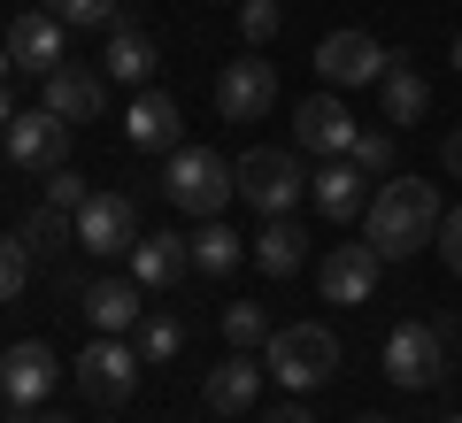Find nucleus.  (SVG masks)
Wrapping results in <instances>:
<instances>
[{"instance_id": "1", "label": "nucleus", "mask_w": 462, "mask_h": 423, "mask_svg": "<svg viewBox=\"0 0 462 423\" xmlns=\"http://www.w3.org/2000/svg\"><path fill=\"white\" fill-rule=\"evenodd\" d=\"M439 185H424V178H393V185H378L370 193V208H363V239L378 246L385 262H409V254H424L431 239H439Z\"/></svg>"}, {"instance_id": "2", "label": "nucleus", "mask_w": 462, "mask_h": 423, "mask_svg": "<svg viewBox=\"0 0 462 423\" xmlns=\"http://www.w3.org/2000/svg\"><path fill=\"white\" fill-rule=\"evenodd\" d=\"M447 346H455V331H447V324H431V316H409V324L385 331L378 362H385V377H393L401 392H431V385L447 377Z\"/></svg>"}, {"instance_id": "3", "label": "nucleus", "mask_w": 462, "mask_h": 423, "mask_svg": "<svg viewBox=\"0 0 462 423\" xmlns=\"http://www.w3.org/2000/svg\"><path fill=\"white\" fill-rule=\"evenodd\" d=\"M263 362H270V377H278L285 392H316V385L339 377V339H331L324 324H285V331H270Z\"/></svg>"}, {"instance_id": "4", "label": "nucleus", "mask_w": 462, "mask_h": 423, "mask_svg": "<svg viewBox=\"0 0 462 423\" xmlns=\"http://www.w3.org/2000/svg\"><path fill=\"white\" fill-rule=\"evenodd\" d=\"M162 193H170V208H178V216H200V224H208V216L239 193V178H231L224 154L178 147V154H170V170H162Z\"/></svg>"}, {"instance_id": "5", "label": "nucleus", "mask_w": 462, "mask_h": 423, "mask_svg": "<svg viewBox=\"0 0 462 423\" xmlns=\"http://www.w3.org/2000/svg\"><path fill=\"white\" fill-rule=\"evenodd\" d=\"M231 178H239V200H247L254 216H293V208H300V193H309L300 162H293V154H278V147L239 154V162H231Z\"/></svg>"}, {"instance_id": "6", "label": "nucleus", "mask_w": 462, "mask_h": 423, "mask_svg": "<svg viewBox=\"0 0 462 423\" xmlns=\"http://www.w3.org/2000/svg\"><path fill=\"white\" fill-rule=\"evenodd\" d=\"M78 392L85 400H100V408H124L139 392V346H124V339H93V346H78Z\"/></svg>"}, {"instance_id": "7", "label": "nucleus", "mask_w": 462, "mask_h": 423, "mask_svg": "<svg viewBox=\"0 0 462 423\" xmlns=\"http://www.w3.org/2000/svg\"><path fill=\"white\" fill-rule=\"evenodd\" d=\"M0 147H8V162H16V170H62L69 124L54 108H16V115H8V131H0Z\"/></svg>"}, {"instance_id": "8", "label": "nucleus", "mask_w": 462, "mask_h": 423, "mask_svg": "<svg viewBox=\"0 0 462 423\" xmlns=\"http://www.w3.org/2000/svg\"><path fill=\"white\" fill-rule=\"evenodd\" d=\"M378 270H385V254L378 246H331L324 254V270H316V285H324V308H363L370 293H378Z\"/></svg>"}, {"instance_id": "9", "label": "nucleus", "mask_w": 462, "mask_h": 423, "mask_svg": "<svg viewBox=\"0 0 462 423\" xmlns=\"http://www.w3.org/2000/svg\"><path fill=\"white\" fill-rule=\"evenodd\" d=\"M270 100H278V69L263 62V47H254L247 62H224V78H216V108H224L231 124H263Z\"/></svg>"}, {"instance_id": "10", "label": "nucleus", "mask_w": 462, "mask_h": 423, "mask_svg": "<svg viewBox=\"0 0 462 423\" xmlns=\"http://www.w3.org/2000/svg\"><path fill=\"white\" fill-rule=\"evenodd\" d=\"M139 246V208L124 193H93L78 208V254H132Z\"/></svg>"}, {"instance_id": "11", "label": "nucleus", "mask_w": 462, "mask_h": 423, "mask_svg": "<svg viewBox=\"0 0 462 423\" xmlns=\"http://www.w3.org/2000/svg\"><path fill=\"white\" fill-rule=\"evenodd\" d=\"M316 78H324L331 93H346V85H378L385 78V47L370 32H331L324 47H316Z\"/></svg>"}, {"instance_id": "12", "label": "nucleus", "mask_w": 462, "mask_h": 423, "mask_svg": "<svg viewBox=\"0 0 462 423\" xmlns=\"http://www.w3.org/2000/svg\"><path fill=\"white\" fill-rule=\"evenodd\" d=\"M263 377H270V362H254V354L231 346V354L200 377V408H208V416H247V408L263 400Z\"/></svg>"}, {"instance_id": "13", "label": "nucleus", "mask_w": 462, "mask_h": 423, "mask_svg": "<svg viewBox=\"0 0 462 423\" xmlns=\"http://www.w3.org/2000/svg\"><path fill=\"white\" fill-rule=\"evenodd\" d=\"M139 293H147V285H132V277H93V285L78 293V316L100 331V339H124V331H139V324H147Z\"/></svg>"}, {"instance_id": "14", "label": "nucleus", "mask_w": 462, "mask_h": 423, "mask_svg": "<svg viewBox=\"0 0 462 423\" xmlns=\"http://www.w3.org/2000/svg\"><path fill=\"white\" fill-rule=\"evenodd\" d=\"M355 131H363V124L346 115L339 93H316V100H300V108H293V139L309 154H324V162H339V154L355 147Z\"/></svg>"}, {"instance_id": "15", "label": "nucleus", "mask_w": 462, "mask_h": 423, "mask_svg": "<svg viewBox=\"0 0 462 423\" xmlns=\"http://www.w3.org/2000/svg\"><path fill=\"white\" fill-rule=\"evenodd\" d=\"M54 385H62V362H54V346L23 339V346H8V354H0V392H8L16 408H39Z\"/></svg>"}, {"instance_id": "16", "label": "nucleus", "mask_w": 462, "mask_h": 423, "mask_svg": "<svg viewBox=\"0 0 462 423\" xmlns=\"http://www.w3.org/2000/svg\"><path fill=\"white\" fill-rule=\"evenodd\" d=\"M39 108H54L62 124H93V115H108V69H78V62L47 69V100H39Z\"/></svg>"}, {"instance_id": "17", "label": "nucleus", "mask_w": 462, "mask_h": 423, "mask_svg": "<svg viewBox=\"0 0 462 423\" xmlns=\"http://www.w3.org/2000/svg\"><path fill=\"white\" fill-rule=\"evenodd\" d=\"M8 62L16 69H32V78H47V69H62V47H69V23H54L47 8H32V16H16L8 23Z\"/></svg>"}, {"instance_id": "18", "label": "nucleus", "mask_w": 462, "mask_h": 423, "mask_svg": "<svg viewBox=\"0 0 462 423\" xmlns=\"http://www.w3.org/2000/svg\"><path fill=\"white\" fill-rule=\"evenodd\" d=\"M178 100L170 93H132V108H124V139H132L139 154H178Z\"/></svg>"}, {"instance_id": "19", "label": "nucleus", "mask_w": 462, "mask_h": 423, "mask_svg": "<svg viewBox=\"0 0 462 423\" xmlns=\"http://www.w3.org/2000/svg\"><path fill=\"white\" fill-rule=\"evenodd\" d=\"M124 262H132V285H147V293H170V285L193 270V254H185L178 231H139V246Z\"/></svg>"}, {"instance_id": "20", "label": "nucleus", "mask_w": 462, "mask_h": 423, "mask_svg": "<svg viewBox=\"0 0 462 423\" xmlns=\"http://www.w3.org/2000/svg\"><path fill=\"white\" fill-rule=\"evenodd\" d=\"M309 200L331 216V224H355V216L370 208V178H363V170H355V162L339 154V162H324V170L309 178Z\"/></svg>"}, {"instance_id": "21", "label": "nucleus", "mask_w": 462, "mask_h": 423, "mask_svg": "<svg viewBox=\"0 0 462 423\" xmlns=\"http://www.w3.org/2000/svg\"><path fill=\"white\" fill-rule=\"evenodd\" d=\"M100 69H108L116 85H132V93H147V78L162 69V47H154L147 32H132V23H116V32H108V54H100Z\"/></svg>"}, {"instance_id": "22", "label": "nucleus", "mask_w": 462, "mask_h": 423, "mask_svg": "<svg viewBox=\"0 0 462 423\" xmlns=\"http://www.w3.org/2000/svg\"><path fill=\"white\" fill-rule=\"evenodd\" d=\"M378 93H385V124H424V108H431V85H424V69L409 54H385Z\"/></svg>"}, {"instance_id": "23", "label": "nucleus", "mask_w": 462, "mask_h": 423, "mask_svg": "<svg viewBox=\"0 0 462 423\" xmlns=\"http://www.w3.org/2000/svg\"><path fill=\"white\" fill-rule=\"evenodd\" d=\"M247 254L263 262V277H293L300 262H309V231H300L293 216H263V231H254Z\"/></svg>"}, {"instance_id": "24", "label": "nucleus", "mask_w": 462, "mask_h": 423, "mask_svg": "<svg viewBox=\"0 0 462 423\" xmlns=\"http://www.w3.org/2000/svg\"><path fill=\"white\" fill-rule=\"evenodd\" d=\"M185 254H193V270H200V277H231L239 262H247V239H239L231 224H216V216H208V224L185 239Z\"/></svg>"}, {"instance_id": "25", "label": "nucleus", "mask_w": 462, "mask_h": 423, "mask_svg": "<svg viewBox=\"0 0 462 423\" xmlns=\"http://www.w3.org/2000/svg\"><path fill=\"white\" fill-rule=\"evenodd\" d=\"M16 239L32 246V262H54L62 246H78V216H69V208H47V200H39V208L23 216V231H16Z\"/></svg>"}, {"instance_id": "26", "label": "nucleus", "mask_w": 462, "mask_h": 423, "mask_svg": "<svg viewBox=\"0 0 462 423\" xmlns=\"http://www.w3.org/2000/svg\"><path fill=\"white\" fill-rule=\"evenodd\" d=\"M116 8L124 0H47V16L69 23V32H116Z\"/></svg>"}, {"instance_id": "27", "label": "nucleus", "mask_w": 462, "mask_h": 423, "mask_svg": "<svg viewBox=\"0 0 462 423\" xmlns=\"http://www.w3.org/2000/svg\"><path fill=\"white\" fill-rule=\"evenodd\" d=\"M224 339L239 346V354L270 346V324H263V308H254V300H231V308H224Z\"/></svg>"}, {"instance_id": "28", "label": "nucleus", "mask_w": 462, "mask_h": 423, "mask_svg": "<svg viewBox=\"0 0 462 423\" xmlns=\"http://www.w3.org/2000/svg\"><path fill=\"white\" fill-rule=\"evenodd\" d=\"M178 346H185L178 316H147V324H139V362H178Z\"/></svg>"}, {"instance_id": "29", "label": "nucleus", "mask_w": 462, "mask_h": 423, "mask_svg": "<svg viewBox=\"0 0 462 423\" xmlns=\"http://www.w3.org/2000/svg\"><path fill=\"white\" fill-rule=\"evenodd\" d=\"M346 162L363 170V178H385V170H393V131H355Z\"/></svg>"}, {"instance_id": "30", "label": "nucleus", "mask_w": 462, "mask_h": 423, "mask_svg": "<svg viewBox=\"0 0 462 423\" xmlns=\"http://www.w3.org/2000/svg\"><path fill=\"white\" fill-rule=\"evenodd\" d=\"M278 23H285L278 0H239V32H247V47H270V39H278Z\"/></svg>"}, {"instance_id": "31", "label": "nucleus", "mask_w": 462, "mask_h": 423, "mask_svg": "<svg viewBox=\"0 0 462 423\" xmlns=\"http://www.w3.org/2000/svg\"><path fill=\"white\" fill-rule=\"evenodd\" d=\"M23 277H32V246L0 231V300H16V293H23Z\"/></svg>"}, {"instance_id": "32", "label": "nucleus", "mask_w": 462, "mask_h": 423, "mask_svg": "<svg viewBox=\"0 0 462 423\" xmlns=\"http://www.w3.org/2000/svg\"><path fill=\"white\" fill-rule=\"evenodd\" d=\"M85 200H93V193L78 185V170H47V208H69V216H78Z\"/></svg>"}, {"instance_id": "33", "label": "nucleus", "mask_w": 462, "mask_h": 423, "mask_svg": "<svg viewBox=\"0 0 462 423\" xmlns=\"http://www.w3.org/2000/svg\"><path fill=\"white\" fill-rule=\"evenodd\" d=\"M431 246H439V254H447V270L462 277V208H447V216H439V239H431Z\"/></svg>"}, {"instance_id": "34", "label": "nucleus", "mask_w": 462, "mask_h": 423, "mask_svg": "<svg viewBox=\"0 0 462 423\" xmlns=\"http://www.w3.org/2000/svg\"><path fill=\"white\" fill-rule=\"evenodd\" d=\"M439 162H447V178H462V124L439 139Z\"/></svg>"}, {"instance_id": "35", "label": "nucleus", "mask_w": 462, "mask_h": 423, "mask_svg": "<svg viewBox=\"0 0 462 423\" xmlns=\"http://www.w3.org/2000/svg\"><path fill=\"white\" fill-rule=\"evenodd\" d=\"M263 423H316V416H309L300 400H285V408H263Z\"/></svg>"}, {"instance_id": "36", "label": "nucleus", "mask_w": 462, "mask_h": 423, "mask_svg": "<svg viewBox=\"0 0 462 423\" xmlns=\"http://www.w3.org/2000/svg\"><path fill=\"white\" fill-rule=\"evenodd\" d=\"M8 115H16V108H8V93H0V131H8Z\"/></svg>"}, {"instance_id": "37", "label": "nucleus", "mask_w": 462, "mask_h": 423, "mask_svg": "<svg viewBox=\"0 0 462 423\" xmlns=\"http://www.w3.org/2000/svg\"><path fill=\"white\" fill-rule=\"evenodd\" d=\"M32 423H69V416H54V408H47V416H32Z\"/></svg>"}, {"instance_id": "38", "label": "nucleus", "mask_w": 462, "mask_h": 423, "mask_svg": "<svg viewBox=\"0 0 462 423\" xmlns=\"http://www.w3.org/2000/svg\"><path fill=\"white\" fill-rule=\"evenodd\" d=\"M0 85H8V47H0Z\"/></svg>"}, {"instance_id": "39", "label": "nucleus", "mask_w": 462, "mask_h": 423, "mask_svg": "<svg viewBox=\"0 0 462 423\" xmlns=\"http://www.w3.org/2000/svg\"><path fill=\"white\" fill-rule=\"evenodd\" d=\"M455 69H462V32H455Z\"/></svg>"}, {"instance_id": "40", "label": "nucleus", "mask_w": 462, "mask_h": 423, "mask_svg": "<svg viewBox=\"0 0 462 423\" xmlns=\"http://www.w3.org/2000/svg\"><path fill=\"white\" fill-rule=\"evenodd\" d=\"M355 423H385V416H355Z\"/></svg>"}, {"instance_id": "41", "label": "nucleus", "mask_w": 462, "mask_h": 423, "mask_svg": "<svg viewBox=\"0 0 462 423\" xmlns=\"http://www.w3.org/2000/svg\"><path fill=\"white\" fill-rule=\"evenodd\" d=\"M100 423H124V416H100Z\"/></svg>"}, {"instance_id": "42", "label": "nucleus", "mask_w": 462, "mask_h": 423, "mask_svg": "<svg viewBox=\"0 0 462 423\" xmlns=\"http://www.w3.org/2000/svg\"><path fill=\"white\" fill-rule=\"evenodd\" d=\"M439 423H462V416H439Z\"/></svg>"}, {"instance_id": "43", "label": "nucleus", "mask_w": 462, "mask_h": 423, "mask_svg": "<svg viewBox=\"0 0 462 423\" xmlns=\"http://www.w3.org/2000/svg\"><path fill=\"white\" fill-rule=\"evenodd\" d=\"M0 162H8V147H0Z\"/></svg>"}]
</instances>
